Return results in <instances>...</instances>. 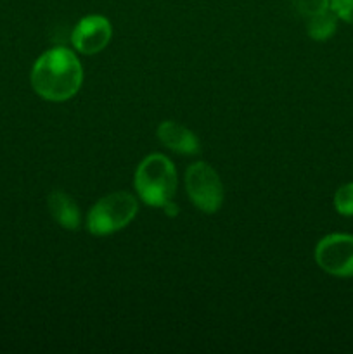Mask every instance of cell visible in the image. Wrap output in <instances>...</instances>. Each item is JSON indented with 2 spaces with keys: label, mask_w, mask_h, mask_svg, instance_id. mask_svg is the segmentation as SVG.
<instances>
[{
  "label": "cell",
  "mask_w": 353,
  "mask_h": 354,
  "mask_svg": "<svg viewBox=\"0 0 353 354\" xmlns=\"http://www.w3.org/2000/svg\"><path fill=\"white\" fill-rule=\"evenodd\" d=\"M187 196L203 213H217L224 204V183L208 162L197 161L185 171Z\"/></svg>",
  "instance_id": "277c9868"
},
{
  "label": "cell",
  "mask_w": 353,
  "mask_h": 354,
  "mask_svg": "<svg viewBox=\"0 0 353 354\" xmlns=\"http://www.w3.org/2000/svg\"><path fill=\"white\" fill-rule=\"evenodd\" d=\"M138 203L132 194L113 192L97 201L87 214V230L96 237L116 234L137 216Z\"/></svg>",
  "instance_id": "3957f363"
},
{
  "label": "cell",
  "mask_w": 353,
  "mask_h": 354,
  "mask_svg": "<svg viewBox=\"0 0 353 354\" xmlns=\"http://www.w3.org/2000/svg\"><path fill=\"white\" fill-rule=\"evenodd\" d=\"M298 12L303 14L305 17H311L315 14H320L324 10L331 9V0H296Z\"/></svg>",
  "instance_id": "8fae6325"
},
{
  "label": "cell",
  "mask_w": 353,
  "mask_h": 354,
  "mask_svg": "<svg viewBox=\"0 0 353 354\" xmlns=\"http://www.w3.org/2000/svg\"><path fill=\"white\" fill-rule=\"evenodd\" d=\"M336 28H338V16L332 12V9H327L324 12L308 17L307 31L311 40H329L336 33Z\"/></svg>",
  "instance_id": "9c48e42d"
},
{
  "label": "cell",
  "mask_w": 353,
  "mask_h": 354,
  "mask_svg": "<svg viewBox=\"0 0 353 354\" xmlns=\"http://www.w3.org/2000/svg\"><path fill=\"white\" fill-rule=\"evenodd\" d=\"M334 207L341 216H353V182L345 183L336 190Z\"/></svg>",
  "instance_id": "30bf717a"
},
{
  "label": "cell",
  "mask_w": 353,
  "mask_h": 354,
  "mask_svg": "<svg viewBox=\"0 0 353 354\" xmlns=\"http://www.w3.org/2000/svg\"><path fill=\"white\" fill-rule=\"evenodd\" d=\"M83 83V68L73 50L54 47L44 52L31 69V86L42 99L64 102L78 93Z\"/></svg>",
  "instance_id": "6da1fadb"
},
{
  "label": "cell",
  "mask_w": 353,
  "mask_h": 354,
  "mask_svg": "<svg viewBox=\"0 0 353 354\" xmlns=\"http://www.w3.org/2000/svg\"><path fill=\"white\" fill-rule=\"evenodd\" d=\"M175 165L163 154H151L138 162L134 185L142 203L151 207H163L176 192Z\"/></svg>",
  "instance_id": "7a4b0ae2"
},
{
  "label": "cell",
  "mask_w": 353,
  "mask_h": 354,
  "mask_svg": "<svg viewBox=\"0 0 353 354\" xmlns=\"http://www.w3.org/2000/svg\"><path fill=\"white\" fill-rule=\"evenodd\" d=\"M331 9L338 19L353 24V0H331Z\"/></svg>",
  "instance_id": "7c38bea8"
},
{
  "label": "cell",
  "mask_w": 353,
  "mask_h": 354,
  "mask_svg": "<svg viewBox=\"0 0 353 354\" xmlns=\"http://www.w3.org/2000/svg\"><path fill=\"white\" fill-rule=\"evenodd\" d=\"M158 138L166 149L176 152L182 156H194L199 154L201 144L199 138L196 137L192 130L185 128L183 124L176 123V121H163L158 127Z\"/></svg>",
  "instance_id": "52a82bcc"
},
{
  "label": "cell",
  "mask_w": 353,
  "mask_h": 354,
  "mask_svg": "<svg viewBox=\"0 0 353 354\" xmlns=\"http://www.w3.org/2000/svg\"><path fill=\"white\" fill-rule=\"evenodd\" d=\"M47 206L51 216L61 225L66 230H76L80 227V220H82V213H80L78 204L75 203L71 196H68L62 190H54L48 194Z\"/></svg>",
  "instance_id": "ba28073f"
},
{
  "label": "cell",
  "mask_w": 353,
  "mask_h": 354,
  "mask_svg": "<svg viewBox=\"0 0 353 354\" xmlns=\"http://www.w3.org/2000/svg\"><path fill=\"white\" fill-rule=\"evenodd\" d=\"M113 37V28L109 19L104 16H87L78 21L71 33V44L80 54H99L107 47Z\"/></svg>",
  "instance_id": "8992f818"
},
{
  "label": "cell",
  "mask_w": 353,
  "mask_h": 354,
  "mask_svg": "<svg viewBox=\"0 0 353 354\" xmlns=\"http://www.w3.org/2000/svg\"><path fill=\"white\" fill-rule=\"evenodd\" d=\"M161 209L165 211L166 216H170V218H173V216H176V214H179V207H176L175 204L172 203V201H170V203H166L165 206L161 207Z\"/></svg>",
  "instance_id": "4fadbf2b"
},
{
  "label": "cell",
  "mask_w": 353,
  "mask_h": 354,
  "mask_svg": "<svg viewBox=\"0 0 353 354\" xmlns=\"http://www.w3.org/2000/svg\"><path fill=\"white\" fill-rule=\"evenodd\" d=\"M315 261L329 275L353 277V235L331 234L322 239L315 248Z\"/></svg>",
  "instance_id": "5b68a950"
}]
</instances>
